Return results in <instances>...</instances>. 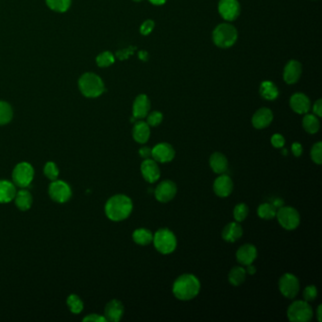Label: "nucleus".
<instances>
[{"label": "nucleus", "mask_w": 322, "mask_h": 322, "mask_svg": "<svg viewBox=\"0 0 322 322\" xmlns=\"http://www.w3.org/2000/svg\"><path fill=\"white\" fill-rule=\"evenodd\" d=\"M209 165L215 174H224L228 170L229 162L227 157L221 152L213 153L209 159Z\"/></svg>", "instance_id": "b1692460"}, {"label": "nucleus", "mask_w": 322, "mask_h": 322, "mask_svg": "<svg viewBox=\"0 0 322 322\" xmlns=\"http://www.w3.org/2000/svg\"><path fill=\"white\" fill-rule=\"evenodd\" d=\"M148 1L153 5L161 6V5H164L167 0H148Z\"/></svg>", "instance_id": "864d4df0"}, {"label": "nucleus", "mask_w": 322, "mask_h": 322, "mask_svg": "<svg viewBox=\"0 0 322 322\" xmlns=\"http://www.w3.org/2000/svg\"><path fill=\"white\" fill-rule=\"evenodd\" d=\"M291 150H292L294 156L301 157L303 153V145L298 143V142H295V143H293L292 146H291Z\"/></svg>", "instance_id": "a18cd8bd"}, {"label": "nucleus", "mask_w": 322, "mask_h": 322, "mask_svg": "<svg viewBox=\"0 0 322 322\" xmlns=\"http://www.w3.org/2000/svg\"><path fill=\"white\" fill-rule=\"evenodd\" d=\"M44 173L51 181L57 180L59 176V168L53 162H49L44 167Z\"/></svg>", "instance_id": "58836bf2"}, {"label": "nucleus", "mask_w": 322, "mask_h": 322, "mask_svg": "<svg viewBox=\"0 0 322 322\" xmlns=\"http://www.w3.org/2000/svg\"><path fill=\"white\" fill-rule=\"evenodd\" d=\"M302 73H303L302 64L297 60H290L283 68V80L289 85L295 84L300 80V78L302 77Z\"/></svg>", "instance_id": "2eb2a0df"}, {"label": "nucleus", "mask_w": 322, "mask_h": 322, "mask_svg": "<svg viewBox=\"0 0 322 322\" xmlns=\"http://www.w3.org/2000/svg\"><path fill=\"white\" fill-rule=\"evenodd\" d=\"M258 255L256 247L253 244L242 245L236 252V260L242 265H249L254 263Z\"/></svg>", "instance_id": "aec40b11"}, {"label": "nucleus", "mask_w": 322, "mask_h": 322, "mask_svg": "<svg viewBox=\"0 0 322 322\" xmlns=\"http://www.w3.org/2000/svg\"><path fill=\"white\" fill-rule=\"evenodd\" d=\"M247 266V268H246V272L248 274H250V275H254V274H255V272H256V267H255V265H254L253 263H251V264H249V265H246Z\"/></svg>", "instance_id": "8fccbe9b"}, {"label": "nucleus", "mask_w": 322, "mask_h": 322, "mask_svg": "<svg viewBox=\"0 0 322 322\" xmlns=\"http://www.w3.org/2000/svg\"><path fill=\"white\" fill-rule=\"evenodd\" d=\"M276 217L279 224L287 231H293L301 224V215L291 206H282L277 210Z\"/></svg>", "instance_id": "0eeeda50"}, {"label": "nucleus", "mask_w": 322, "mask_h": 322, "mask_svg": "<svg viewBox=\"0 0 322 322\" xmlns=\"http://www.w3.org/2000/svg\"><path fill=\"white\" fill-rule=\"evenodd\" d=\"M133 203L128 195L118 194L108 199L105 205V214L113 221H122L131 214Z\"/></svg>", "instance_id": "f03ea898"}, {"label": "nucleus", "mask_w": 322, "mask_h": 322, "mask_svg": "<svg viewBox=\"0 0 322 322\" xmlns=\"http://www.w3.org/2000/svg\"><path fill=\"white\" fill-rule=\"evenodd\" d=\"M246 278H247V272L246 269L242 266H234L230 270L228 275L229 283L234 286L241 285L244 283Z\"/></svg>", "instance_id": "c756f323"}, {"label": "nucleus", "mask_w": 322, "mask_h": 322, "mask_svg": "<svg viewBox=\"0 0 322 322\" xmlns=\"http://www.w3.org/2000/svg\"><path fill=\"white\" fill-rule=\"evenodd\" d=\"M12 109L5 101H0V125H6L12 118Z\"/></svg>", "instance_id": "2f4dec72"}, {"label": "nucleus", "mask_w": 322, "mask_h": 322, "mask_svg": "<svg viewBox=\"0 0 322 322\" xmlns=\"http://www.w3.org/2000/svg\"><path fill=\"white\" fill-rule=\"evenodd\" d=\"M270 142L275 148H283L285 144V138L280 133H275L271 136Z\"/></svg>", "instance_id": "79ce46f5"}, {"label": "nucleus", "mask_w": 322, "mask_h": 322, "mask_svg": "<svg viewBox=\"0 0 322 322\" xmlns=\"http://www.w3.org/2000/svg\"><path fill=\"white\" fill-rule=\"evenodd\" d=\"M139 155L141 158H143L144 160L145 159H148V158H151V148L148 147V146H143L139 149L138 151Z\"/></svg>", "instance_id": "de8ad7c7"}, {"label": "nucleus", "mask_w": 322, "mask_h": 322, "mask_svg": "<svg viewBox=\"0 0 322 322\" xmlns=\"http://www.w3.org/2000/svg\"><path fill=\"white\" fill-rule=\"evenodd\" d=\"M213 189L215 195L219 197H227L234 190V183L231 177L226 174H220L214 182Z\"/></svg>", "instance_id": "dca6fc26"}, {"label": "nucleus", "mask_w": 322, "mask_h": 322, "mask_svg": "<svg viewBox=\"0 0 322 322\" xmlns=\"http://www.w3.org/2000/svg\"><path fill=\"white\" fill-rule=\"evenodd\" d=\"M279 290L284 298L293 300L295 299L300 292V280L296 275L292 273H284L280 278L279 283Z\"/></svg>", "instance_id": "6e6552de"}, {"label": "nucleus", "mask_w": 322, "mask_h": 322, "mask_svg": "<svg viewBox=\"0 0 322 322\" xmlns=\"http://www.w3.org/2000/svg\"><path fill=\"white\" fill-rule=\"evenodd\" d=\"M49 195L50 197L59 203H64L68 201L72 195V191L70 186L63 181L55 180L49 186Z\"/></svg>", "instance_id": "9b49d317"}, {"label": "nucleus", "mask_w": 322, "mask_h": 322, "mask_svg": "<svg viewBox=\"0 0 322 322\" xmlns=\"http://www.w3.org/2000/svg\"><path fill=\"white\" fill-rule=\"evenodd\" d=\"M134 2H141V1H143V0H133Z\"/></svg>", "instance_id": "5fc2aeb1"}, {"label": "nucleus", "mask_w": 322, "mask_h": 322, "mask_svg": "<svg viewBox=\"0 0 322 322\" xmlns=\"http://www.w3.org/2000/svg\"><path fill=\"white\" fill-rule=\"evenodd\" d=\"M271 203L277 208V210H278L280 207L283 206V199H281V198H275L273 202H271Z\"/></svg>", "instance_id": "3c124183"}, {"label": "nucleus", "mask_w": 322, "mask_h": 322, "mask_svg": "<svg viewBox=\"0 0 322 322\" xmlns=\"http://www.w3.org/2000/svg\"><path fill=\"white\" fill-rule=\"evenodd\" d=\"M176 151L172 145L163 142L159 143L151 148V158L157 163L166 164L175 158Z\"/></svg>", "instance_id": "ddd939ff"}, {"label": "nucleus", "mask_w": 322, "mask_h": 322, "mask_svg": "<svg viewBox=\"0 0 322 322\" xmlns=\"http://www.w3.org/2000/svg\"><path fill=\"white\" fill-rule=\"evenodd\" d=\"M164 120V115L159 111L148 113L146 116V123L149 127H158Z\"/></svg>", "instance_id": "e433bc0d"}, {"label": "nucleus", "mask_w": 322, "mask_h": 322, "mask_svg": "<svg viewBox=\"0 0 322 322\" xmlns=\"http://www.w3.org/2000/svg\"><path fill=\"white\" fill-rule=\"evenodd\" d=\"M132 137L138 144H146L150 138V127L148 124L142 119L136 121L132 129Z\"/></svg>", "instance_id": "5701e85b"}, {"label": "nucleus", "mask_w": 322, "mask_h": 322, "mask_svg": "<svg viewBox=\"0 0 322 322\" xmlns=\"http://www.w3.org/2000/svg\"><path fill=\"white\" fill-rule=\"evenodd\" d=\"M178 188L175 183L171 180H165L156 186L154 195L161 203H167L171 201L177 195Z\"/></svg>", "instance_id": "f8f14e48"}, {"label": "nucleus", "mask_w": 322, "mask_h": 322, "mask_svg": "<svg viewBox=\"0 0 322 322\" xmlns=\"http://www.w3.org/2000/svg\"><path fill=\"white\" fill-rule=\"evenodd\" d=\"M218 12L227 22H233L240 15L241 6L238 0H219Z\"/></svg>", "instance_id": "9d476101"}, {"label": "nucleus", "mask_w": 322, "mask_h": 322, "mask_svg": "<svg viewBox=\"0 0 322 322\" xmlns=\"http://www.w3.org/2000/svg\"><path fill=\"white\" fill-rule=\"evenodd\" d=\"M83 322H105L107 321L103 316H99L98 314H91L83 319Z\"/></svg>", "instance_id": "c03bdc74"}, {"label": "nucleus", "mask_w": 322, "mask_h": 322, "mask_svg": "<svg viewBox=\"0 0 322 322\" xmlns=\"http://www.w3.org/2000/svg\"><path fill=\"white\" fill-rule=\"evenodd\" d=\"M249 206L245 203L235 205L234 209V218L236 222H243L249 215Z\"/></svg>", "instance_id": "f704fd0d"}, {"label": "nucleus", "mask_w": 322, "mask_h": 322, "mask_svg": "<svg viewBox=\"0 0 322 322\" xmlns=\"http://www.w3.org/2000/svg\"><path fill=\"white\" fill-rule=\"evenodd\" d=\"M138 58L140 59L143 62H147V60L149 59V55L148 52H146V50H141L138 52Z\"/></svg>", "instance_id": "09e8293b"}, {"label": "nucleus", "mask_w": 322, "mask_h": 322, "mask_svg": "<svg viewBox=\"0 0 322 322\" xmlns=\"http://www.w3.org/2000/svg\"><path fill=\"white\" fill-rule=\"evenodd\" d=\"M49 8L57 12H64L71 6V0H46Z\"/></svg>", "instance_id": "473e14b6"}, {"label": "nucleus", "mask_w": 322, "mask_h": 322, "mask_svg": "<svg viewBox=\"0 0 322 322\" xmlns=\"http://www.w3.org/2000/svg\"><path fill=\"white\" fill-rule=\"evenodd\" d=\"M260 95L265 100H275L278 98L280 92L275 83L270 80H264L260 85Z\"/></svg>", "instance_id": "a878e982"}, {"label": "nucleus", "mask_w": 322, "mask_h": 322, "mask_svg": "<svg viewBox=\"0 0 322 322\" xmlns=\"http://www.w3.org/2000/svg\"><path fill=\"white\" fill-rule=\"evenodd\" d=\"M303 127L306 132L310 134H316L321 129L320 117L308 113L305 114L303 118Z\"/></svg>", "instance_id": "bb28decb"}, {"label": "nucleus", "mask_w": 322, "mask_h": 322, "mask_svg": "<svg viewBox=\"0 0 322 322\" xmlns=\"http://www.w3.org/2000/svg\"><path fill=\"white\" fill-rule=\"evenodd\" d=\"M34 177V170L29 163H20L12 171L13 183L19 187L25 188L31 184Z\"/></svg>", "instance_id": "1a4fd4ad"}, {"label": "nucleus", "mask_w": 322, "mask_h": 322, "mask_svg": "<svg viewBox=\"0 0 322 322\" xmlns=\"http://www.w3.org/2000/svg\"><path fill=\"white\" fill-rule=\"evenodd\" d=\"M78 88L87 98H98L105 91L103 80L95 73L83 74L78 79Z\"/></svg>", "instance_id": "20e7f679"}, {"label": "nucleus", "mask_w": 322, "mask_h": 322, "mask_svg": "<svg viewBox=\"0 0 322 322\" xmlns=\"http://www.w3.org/2000/svg\"><path fill=\"white\" fill-rule=\"evenodd\" d=\"M124 305L118 300H112L108 303L105 311H104V317L107 322H118L122 319L124 315Z\"/></svg>", "instance_id": "412c9836"}, {"label": "nucleus", "mask_w": 322, "mask_h": 322, "mask_svg": "<svg viewBox=\"0 0 322 322\" xmlns=\"http://www.w3.org/2000/svg\"><path fill=\"white\" fill-rule=\"evenodd\" d=\"M152 243L158 253L166 255L174 253L178 245L175 234L167 228L159 229L153 234Z\"/></svg>", "instance_id": "39448f33"}, {"label": "nucleus", "mask_w": 322, "mask_h": 322, "mask_svg": "<svg viewBox=\"0 0 322 322\" xmlns=\"http://www.w3.org/2000/svg\"><path fill=\"white\" fill-rule=\"evenodd\" d=\"M16 189L13 184L8 181H0V203H8L14 199Z\"/></svg>", "instance_id": "393cba45"}, {"label": "nucleus", "mask_w": 322, "mask_h": 322, "mask_svg": "<svg viewBox=\"0 0 322 322\" xmlns=\"http://www.w3.org/2000/svg\"><path fill=\"white\" fill-rule=\"evenodd\" d=\"M317 319L318 321L321 322L322 321V305L320 304L318 306V309H317Z\"/></svg>", "instance_id": "603ef678"}, {"label": "nucleus", "mask_w": 322, "mask_h": 322, "mask_svg": "<svg viewBox=\"0 0 322 322\" xmlns=\"http://www.w3.org/2000/svg\"><path fill=\"white\" fill-rule=\"evenodd\" d=\"M242 235H243V228L239 224V222L236 221L230 222L226 225L221 233L222 239L229 243L236 242L238 239L242 237Z\"/></svg>", "instance_id": "4be33fe9"}, {"label": "nucleus", "mask_w": 322, "mask_h": 322, "mask_svg": "<svg viewBox=\"0 0 322 322\" xmlns=\"http://www.w3.org/2000/svg\"><path fill=\"white\" fill-rule=\"evenodd\" d=\"M155 28V22L153 20L147 19L143 22V24L140 27V33L144 36L149 35L153 29Z\"/></svg>", "instance_id": "a19ab883"}, {"label": "nucleus", "mask_w": 322, "mask_h": 322, "mask_svg": "<svg viewBox=\"0 0 322 322\" xmlns=\"http://www.w3.org/2000/svg\"><path fill=\"white\" fill-rule=\"evenodd\" d=\"M303 300L307 303L314 302L318 298V288L315 285H308L304 288L303 293Z\"/></svg>", "instance_id": "ea45409f"}, {"label": "nucleus", "mask_w": 322, "mask_h": 322, "mask_svg": "<svg viewBox=\"0 0 322 322\" xmlns=\"http://www.w3.org/2000/svg\"><path fill=\"white\" fill-rule=\"evenodd\" d=\"M15 204L21 211H27L32 204V196L28 190H20L14 196Z\"/></svg>", "instance_id": "c85d7f7f"}, {"label": "nucleus", "mask_w": 322, "mask_h": 322, "mask_svg": "<svg viewBox=\"0 0 322 322\" xmlns=\"http://www.w3.org/2000/svg\"><path fill=\"white\" fill-rule=\"evenodd\" d=\"M310 156L312 159L313 162L318 165L321 166L322 164V143L320 141L316 144H314L310 151Z\"/></svg>", "instance_id": "4c0bfd02"}, {"label": "nucleus", "mask_w": 322, "mask_h": 322, "mask_svg": "<svg viewBox=\"0 0 322 322\" xmlns=\"http://www.w3.org/2000/svg\"><path fill=\"white\" fill-rule=\"evenodd\" d=\"M200 282L194 274L180 275L173 283L172 293L176 299L182 302L194 300L200 291Z\"/></svg>", "instance_id": "f257e3e1"}, {"label": "nucleus", "mask_w": 322, "mask_h": 322, "mask_svg": "<svg viewBox=\"0 0 322 322\" xmlns=\"http://www.w3.org/2000/svg\"><path fill=\"white\" fill-rule=\"evenodd\" d=\"M97 64L99 67H109L115 64V56L110 51H104L97 57Z\"/></svg>", "instance_id": "72a5a7b5"}, {"label": "nucleus", "mask_w": 322, "mask_h": 322, "mask_svg": "<svg viewBox=\"0 0 322 322\" xmlns=\"http://www.w3.org/2000/svg\"><path fill=\"white\" fill-rule=\"evenodd\" d=\"M273 117V113L269 108H260L252 117V124L257 129H263L272 123Z\"/></svg>", "instance_id": "f3484780"}, {"label": "nucleus", "mask_w": 322, "mask_h": 322, "mask_svg": "<svg viewBox=\"0 0 322 322\" xmlns=\"http://www.w3.org/2000/svg\"><path fill=\"white\" fill-rule=\"evenodd\" d=\"M67 305L70 311L74 314H79L83 309V303L77 295H70L67 298Z\"/></svg>", "instance_id": "c9c22d12"}, {"label": "nucleus", "mask_w": 322, "mask_h": 322, "mask_svg": "<svg viewBox=\"0 0 322 322\" xmlns=\"http://www.w3.org/2000/svg\"><path fill=\"white\" fill-rule=\"evenodd\" d=\"M213 42L219 49H230L236 43L238 31L230 23H221L213 31Z\"/></svg>", "instance_id": "7ed1b4c3"}, {"label": "nucleus", "mask_w": 322, "mask_h": 322, "mask_svg": "<svg viewBox=\"0 0 322 322\" xmlns=\"http://www.w3.org/2000/svg\"><path fill=\"white\" fill-rule=\"evenodd\" d=\"M141 174L148 184H154L161 177V170L156 161L152 158L145 159L141 164Z\"/></svg>", "instance_id": "4468645a"}, {"label": "nucleus", "mask_w": 322, "mask_h": 322, "mask_svg": "<svg viewBox=\"0 0 322 322\" xmlns=\"http://www.w3.org/2000/svg\"><path fill=\"white\" fill-rule=\"evenodd\" d=\"M289 105L293 112H295L296 114L305 115L311 109V101L305 94L296 93L290 98Z\"/></svg>", "instance_id": "6ab92c4d"}, {"label": "nucleus", "mask_w": 322, "mask_h": 322, "mask_svg": "<svg viewBox=\"0 0 322 322\" xmlns=\"http://www.w3.org/2000/svg\"><path fill=\"white\" fill-rule=\"evenodd\" d=\"M287 319L291 322H309L314 317V310L310 303L295 301L287 308Z\"/></svg>", "instance_id": "423d86ee"}, {"label": "nucleus", "mask_w": 322, "mask_h": 322, "mask_svg": "<svg viewBox=\"0 0 322 322\" xmlns=\"http://www.w3.org/2000/svg\"><path fill=\"white\" fill-rule=\"evenodd\" d=\"M136 50V48L133 47H129L126 49H123L121 51H118L117 53V58L119 60H125L128 59L130 55H132L134 53V51Z\"/></svg>", "instance_id": "37998d69"}, {"label": "nucleus", "mask_w": 322, "mask_h": 322, "mask_svg": "<svg viewBox=\"0 0 322 322\" xmlns=\"http://www.w3.org/2000/svg\"><path fill=\"white\" fill-rule=\"evenodd\" d=\"M150 100L145 94L138 95L132 104V117L136 120L146 118L150 111Z\"/></svg>", "instance_id": "a211bd4d"}, {"label": "nucleus", "mask_w": 322, "mask_h": 322, "mask_svg": "<svg viewBox=\"0 0 322 322\" xmlns=\"http://www.w3.org/2000/svg\"><path fill=\"white\" fill-rule=\"evenodd\" d=\"M313 112H314V115H315V116H317L318 117H322V98L318 99V100L315 102V104H314V106H313Z\"/></svg>", "instance_id": "49530a36"}, {"label": "nucleus", "mask_w": 322, "mask_h": 322, "mask_svg": "<svg viewBox=\"0 0 322 322\" xmlns=\"http://www.w3.org/2000/svg\"><path fill=\"white\" fill-rule=\"evenodd\" d=\"M277 208L272 203L264 202L259 205L257 208V215L264 220H270L276 217Z\"/></svg>", "instance_id": "7c9ffc66"}, {"label": "nucleus", "mask_w": 322, "mask_h": 322, "mask_svg": "<svg viewBox=\"0 0 322 322\" xmlns=\"http://www.w3.org/2000/svg\"><path fill=\"white\" fill-rule=\"evenodd\" d=\"M132 239L137 245L147 246L151 244L153 240V234L150 230L146 228L136 229L132 234Z\"/></svg>", "instance_id": "cd10ccee"}]
</instances>
